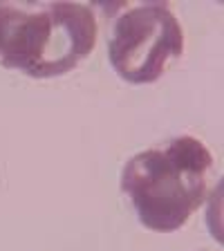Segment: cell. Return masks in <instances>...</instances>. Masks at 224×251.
<instances>
[{"label":"cell","mask_w":224,"mask_h":251,"mask_svg":"<svg viewBox=\"0 0 224 251\" xmlns=\"http://www.w3.org/2000/svg\"><path fill=\"white\" fill-rule=\"evenodd\" d=\"M97 36L94 11L81 2H0V65L31 78L68 74Z\"/></svg>","instance_id":"obj_1"},{"label":"cell","mask_w":224,"mask_h":251,"mask_svg":"<svg viewBox=\"0 0 224 251\" xmlns=\"http://www.w3.org/2000/svg\"><path fill=\"white\" fill-rule=\"evenodd\" d=\"M213 155L199 139L182 135L132 155L121 171V191L146 229L173 233L202 206Z\"/></svg>","instance_id":"obj_2"},{"label":"cell","mask_w":224,"mask_h":251,"mask_svg":"<svg viewBox=\"0 0 224 251\" xmlns=\"http://www.w3.org/2000/svg\"><path fill=\"white\" fill-rule=\"evenodd\" d=\"M184 52V29L164 2L137 5L121 14L108 43L110 65L124 81L155 83Z\"/></svg>","instance_id":"obj_3"},{"label":"cell","mask_w":224,"mask_h":251,"mask_svg":"<svg viewBox=\"0 0 224 251\" xmlns=\"http://www.w3.org/2000/svg\"><path fill=\"white\" fill-rule=\"evenodd\" d=\"M202 251H206V249H202Z\"/></svg>","instance_id":"obj_4"}]
</instances>
